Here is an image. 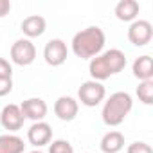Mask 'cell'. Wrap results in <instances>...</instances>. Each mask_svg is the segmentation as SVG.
<instances>
[{
  "instance_id": "obj_19",
  "label": "cell",
  "mask_w": 153,
  "mask_h": 153,
  "mask_svg": "<svg viewBox=\"0 0 153 153\" xmlns=\"http://www.w3.org/2000/svg\"><path fill=\"white\" fill-rule=\"evenodd\" d=\"M126 153H153L151 146L142 142V140H137V142H131L126 149Z\"/></svg>"
},
{
  "instance_id": "obj_1",
  "label": "cell",
  "mask_w": 153,
  "mask_h": 153,
  "mask_svg": "<svg viewBox=\"0 0 153 153\" xmlns=\"http://www.w3.org/2000/svg\"><path fill=\"white\" fill-rule=\"evenodd\" d=\"M105 42H106V36H105L103 29L97 25H90V27L74 34L72 52L81 59H92L97 54H101Z\"/></svg>"
},
{
  "instance_id": "obj_6",
  "label": "cell",
  "mask_w": 153,
  "mask_h": 153,
  "mask_svg": "<svg viewBox=\"0 0 153 153\" xmlns=\"http://www.w3.org/2000/svg\"><path fill=\"white\" fill-rule=\"evenodd\" d=\"M67 56H68V49H67V43L59 38H54V40H49L45 43V49H43V58H45V63L51 65V67H59L67 61Z\"/></svg>"
},
{
  "instance_id": "obj_12",
  "label": "cell",
  "mask_w": 153,
  "mask_h": 153,
  "mask_svg": "<svg viewBox=\"0 0 153 153\" xmlns=\"http://www.w3.org/2000/svg\"><path fill=\"white\" fill-rule=\"evenodd\" d=\"M20 29H22V33H24L27 38H38V36H42V34L45 33L47 22H45V18L40 16V15H31V16L24 18Z\"/></svg>"
},
{
  "instance_id": "obj_17",
  "label": "cell",
  "mask_w": 153,
  "mask_h": 153,
  "mask_svg": "<svg viewBox=\"0 0 153 153\" xmlns=\"http://www.w3.org/2000/svg\"><path fill=\"white\" fill-rule=\"evenodd\" d=\"M137 97L144 105H151L153 103V79L139 83V87H137Z\"/></svg>"
},
{
  "instance_id": "obj_7",
  "label": "cell",
  "mask_w": 153,
  "mask_h": 153,
  "mask_svg": "<svg viewBox=\"0 0 153 153\" xmlns=\"http://www.w3.org/2000/svg\"><path fill=\"white\" fill-rule=\"evenodd\" d=\"M153 36V27L148 20H135L128 27V40L135 47H144L151 42Z\"/></svg>"
},
{
  "instance_id": "obj_13",
  "label": "cell",
  "mask_w": 153,
  "mask_h": 153,
  "mask_svg": "<svg viewBox=\"0 0 153 153\" xmlns=\"http://www.w3.org/2000/svg\"><path fill=\"white\" fill-rule=\"evenodd\" d=\"M139 11H140V6L135 0H121L115 6V16L121 22H135Z\"/></svg>"
},
{
  "instance_id": "obj_20",
  "label": "cell",
  "mask_w": 153,
  "mask_h": 153,
  "mask_svg": "<svg viewBox=\"0 0 153 153\" xmlns=\"http://www.w3.org/2000/svg\"><path fill=\"white\" fill-rule=\"evenodd\" d=\"M13 67L6 58H0V79H11Z\"/></svg>"
},
{
  "instance_id": "obj_22",
  "label": "cell",
  "mask_w": 153,
  "mask_h": 153,
  "mask_svg": "<svg viewBox=\"0 0 153 153\" xmlns=\"http://www.w3.org/2000/svg\"><path fill=\"white\" fill-rule=\"evenodd\" d=\"M11 11V2L9 0H0V18H4Z\"/></svg>"
},
{
  "instance_id": "obj_23",
  "label": "cell",
  "mask_w": 153,
  "mask_h": 153,
  "mask_svg": "<svg viewBox=\"0 0 153 153\" xmlns=\"http://www.w3.org/2000/svg\"><path fill=\"white\" fill-rule=\"evenodd\" d=\"M31 153H42V151H31Z\"/></svg>"
},
{
  "instance_id": "obj_8",
  "label": "cell",
  "mask_w": 153,
  "mask_h": 153,
  "mask_svg": "<svg viewBox=\"0 0 153 153\" xmlns=\"http://www.w3.org/2000/svg\"><path fill=\"white\" fill-rule=\"evenodd\" d=\"M79 112V103L70 96H61L54 103V114L59 121H74Z\"/></svg>"
},
{
  "instance_id": "obj_5",
  "label": "cell",
  "mask_w": 153,
  "mask_h": 153,
  "mask_svg": "<svg viewBox=\"0 0 153 153\" xmlns=\"http://www.w3.org/2000/svg\"><path fill=\"white\" fill-rule=\"evenodd\" d=\"M11 59L20 67H27L36 59V47L31 40L22 38L11 45Z\"/></svg>"
},
{
  "instance_id": "obj_2",
  "label": "cell",
  "mask_w": 153,
  "mask_h": 153,
  "mask_svg": "<svg viewBox=\"0 0 153 153\" xmlns=\"http://www.w3.org/2000/svg\"><path fill=\"white\" fill-rule=\"evenodd\" d=\"M126 67V54L119 49H110L103 54H97L96 58L90 59L88 70L94 81H105L110 76L119 74Z\"/></svg>"
},
{
  "instance_id": "obj_3",
  "label": "cell",
  "mask_w": 153,
  "mask_h": 153,
  "mask_svg": "<svg viewBox=\"0 0 153 153\" xmlns=\"http://www.w3.org/2000/svg\"><path fill=\"white\" fill-rule=\"evenodd\" d=\"M131 108H133L131 96L128 92H115L105 101V106L101 112L103 123L106 126H119L121 123H124Z\"/></svg>"
},
{
  "instance_id": "obj_21",
  "label": "cell",
  "mask_w": 153,
  "mask_h": 153,
  "mask_svg": "<svg viewBox=\"0 0 153 153\" xmlns=\"http://www.w3.org/2000/svg\"><path fill=\"white\" fill-rule=\"evenodd\" d=\"M13 90V79H0V97L7 96Z\"/></svg>"
},
{
  "instance_id": "obj_4",
  "label": "cell",
  "mask_w": 153,
  "mask_h": 153,
  "mask_svg": "<svg viewBox=\"0 0 153 153\" xmlns=\"http://www.w3.org/2000/svg\"><path fill=\"white\" fill-rule=\"evenodd\" d=\"M105 96H106V88L103 87V83L94 81V79L85 81V83L79 87V90H78V97H79L81 105L90 106V108H92V106H97V105L105 99Z\"/></svg>"
},
{
  "instance_id": "obj_14",
  "label": "cell",
  "mask_w": 153,
  "mask_h": 153,
  "mask_svg": "<svg viewBox=\"0 0 153 153\" xmlns=\"http://www.w3.org/2000/svg\"><path fill=\"white\" fill-rule=\"evenodd\" d=\"M124 148V135L121 131H108L101 139V151L103 153H119Z\"/></svg>"
},
{
  "instance_id": "obj_9",
  "label": "cell",
  "mask_w": 153,
  "mask_h": 153,
  "mask_svg": "<svg viewBox=\"0 0 153 153\" xmlns=\"http://www.w3.org/2000/svg\"><path fill=\"white\" fill-rule=\"evenodd\" d=\"M24 121H25V117L18 105H7V106H4L2 114H0V123L9 131H18L24 126Z\"/></svg>"
},
{
  "instance_id": "obj_10",
  "label": "cell",
  "mask_w": 153,
  "mask_h": 153,
  "mask_svg": "<svg viewBox=\"0 0 153 153\" xmlns=\"http://www.w3.org/2000/svg\"><path fill=\"white\" fill-rule=\"evenodd\" d=\"M20 110L25 119L38 123V121H43L47 115V103L40 97H29L20 105Z\"/></svg>"
},
{
  "instance_id": "obj_11",
  "label": "cell",
  "mask_w": 153,
  "mask_h": 153,
  "mask_svg": "<svg viewBox=\"0 0 153 153\" xmlns=\"http://www.w3.org/2000/svg\"><path fill=\"white\" fill-rule=\"evenodd\" d=\"M27 139H29V142H31L33 146H36V148H42V146L49 144L51 139H52V128H51V124L45 123V121L34 123V124L27 130Z\"/></svg>"
},
{
  "instance_id": "obj_18",
  "label": "cell",
  "mask_w": 153,
  "mask_h": 153,
  "mask_svg": "<svg viewBox=\"0 0 153 153\" xmlns=\"http://www.w3.org/2000/svg\"><path fill=\"white\" fill-rule=\"evenodd\" d=\"M49 153H74V148L70 146L68 140L58 139V140H52V144L49 146Z\"/></svg>"
},
{
  "instance_id": "obj_15",
  "label": "cell",
  "mask_w": 153,
  "mask_h": 153,
  "mask_svg": "<svg viewBox=\"0 0 153 153\" xmlns=\"http://www.w3.org/2000/svg\"><path fill=\"white\" fill-rule=\"evenodd\" d=\"M131 70L135 78H139L140 81H148L153 78V59L149 56H139L133 61Z\"/></svg>"
},
{
  "instance_id": "obj_16",
  "label": "cell",
  "mask_w": 153,
  "mask_h": 153,
  "mask_svg": "<svg viewBox=\"0 0 153 153\" xmlns=\"http://www.w3.org/2000/svg\"><path fill=\"white\" fill-rule=\"evenodd\" d=\"M25 144L18 135H0V153H24Z\"/></svg>"
}]
</instances>
